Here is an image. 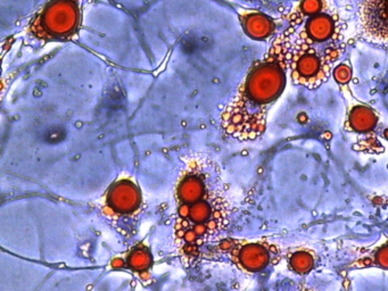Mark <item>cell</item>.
I'll return each instance as SVG.
<instances>
[{"label":"cell","mask_w":388,"mask_h":291,"mask_svg":"<svg viewBox=\"0 0 388 291\" xmlns=\"http://www.w3.org/2000/svg\"><path fill=\"white\" fill-rule=\"evenodd\" d=\"M294 33L295 28L289 27L278 34L264 56L252 65L236 96L221 114V129L226 137L253 141L264 133L269 110L286 87Z\"/></svg>","instance_id":"cell-1"},{"label":"cell","mask_w":388,"mask_h":291,"mask_svg":"<svg viewBox=\"0 0 388 291\" xmlns=\"http://www.w3.org/2000/svg\"><path fill=\"white\" fill-rule=\"evenodd\" d=\"M218 191L213 184L197 202L179 205L176 237L182 247L197 246L223 227L226 210Z\"/></svg>","instance_id":"cell-3"},{"label":"cell","mask_w":388,"mask_h":291,"mask_svg":"<svg viewBox=\"0 0 388 291\" xmlns=\"http://www.w3.org/2000/svg\"><path fill=\"white\" fill-rule=\"evenodd\" d=\"M359 22L362 37L368 41L388 43V0H362Z\"/></svg>","instance_id":"cell-5"},{"label":"cell","mask_w":388,"mask_h":291,"mask_svg":"<svg viewBox=\"0 0 388 291\" xmlns=\"http://www.w3.org/2000/svg\"><path fill=\"white\" fill-rule=\"evenodd\" d=\"M290 265L297 273H307L313 266V258L307 253H296L290 259Z\"/></svg>","instance_id":"cell-13"},{"label":"cell","mask_w":388,"mask_h":291,"mask_svg":"<svg viewBox=\"0 0 388 291\" xmlns=\"http://www.w3.org/2000/svg\"><path fill=\"white\" fill-rule=\"evenodd\" d=\"M343 29L344 24L338 15L322 12L307 18L296 41L307 44L338 42L343 38Z\"/></svg>","instance_id":"cell-6"},{"label":"cell","mask_w":388,"mask_h":291,"mask_svg":"<svg viewBox=\"0 0 388 291\" xmlns=\"http://www.w3.org/2000/svg\"><path fill=\"white\" fill-rule=\"evenodd\" d=\"M378 116L371 108L367 106H355L351 109L347 118V128L351 131L366 133L376 128Z\"/></svg>","instance_id":"cell-10"},{"label":"cell","mask_w":388,"mask_h":291,"mask_svg":"<svg viewBox=\"0 0 388 291\" xmlns=\"http://www.w3.org/2000/svg\"><path fill=\"white\" fill-rule=\"evenodd\" d=\"M239 22L244 32L250 39L263 41L276 32L277 24L272 17L254 9H241L238 13Z\"/></svg>","instance_id":"cell-8"},{"label":"cell","mask_w":388,"mask_h":291,"mask_svg":"<svg viewBox=\"0 0 388 291\" xmlns=\"http://www.w3.org/2000/svg\"><path fill=\"white\" fill-rule=\"evenodd\" d=\"M344 52V44L328 43L316 48L315 44L297 42L293 46L290 57V77L295 84L309 89L319 88L328 81L332 64L338 61Z\"/></svg>","instance_id":"cell-4"},{"label":"cell","mask_w":388,"mask_h":291,"mask_svg":"<svg viewBox=\"0 0 388 291\" xmlns=\"http://www.w3.org/2000/svg\"><path fill=\"white\" fill-rule=\"evenodd\" d=\"M152 255L145 247L135 248L130 253L128 257L129 268L137 271V272H143V271L147 270L152 265Z\"/></svg>","instance_id":"cell-12"},{"label":"cell","mask_w":388,"mask_h":291,"mask_svg":"<svg viewBox=\"0 0 388 291\" xmlns=\"http://www.w3.org/2000/svg\"><path fill=\"white\" fill-rule=\"evenodd\" d=\"M325 7L326 0H301L295 11L288 17L290 27L296 28L304 21V18H310L324 12Z\"/></svg>","instance_id":"cell-11"},{"label":"cell","mask_w":388,"mask_h":291,"mask_svg":"<svg viewBox=\"0 0 388 291\" xmlns=\"http://www.w3.org/2000/svg\"><path fill=\"white\" fill-rule=\"evenodd\" d=\"M140 202L141 196L138 187L129 180L114 183L108 190V206L120 214L134 212L139 207Z\"/></svg>","instance_id":"cell-7"},{"label":"cell","mask_w":388,"mask_h":291,"mask_svg":"<svg viewBox=\"0 0 388 291\" xmlns=\"http://www.w3.org/2000/svg\"><path fill=\"white\" fill-rule=\"evenodd\" d=\"M85 0H48L29 19L27 38L41 44L70 42L80 37Z\"/></svg>","instance_id":"cell-2"},{"label":"cell","mask_w":388,"mask_h":291,"mask_svg":"<svg viewBox=\"0 0 388 291\" xmlns=\"http://www.w3.org/2000/svg\"><path fill=\"white\" fill-rule=\"evenodd\" d=\"M377 263L382 268H388V246L382 247L377 253Z\"/></svg>","instance_id":"cell-15"},{"label":"cell","mask_w":388,"mask_h":291,"mask_svg":"<svg viewBox=\"0 0 388 291\" xmlns=\"http://www.w3.org/2000/svg\"><path fill=\"white\" fill-rule=\"evenodd\" d=\"M334 79L338 84H347L351 81L352 78V67L347 63H341L337 65L334 72Z\"/></svg>","instance_id":"cell-14"},{"label":"cell","mask_w":388,"mask_h":291,"mask_svg":"<svg viewBox=\"0 0 388 291\" xmlns=\"http://www.w3.org/2000/svg\"><path fill=\"white\" fill-rule=\"evenodd\" d=\"M239 264L250 272H258L269 264L270 255L264 246L250 244L245 245L237 253Z\"/></svg>","instance_id":"cell-9"}]
</instances>
